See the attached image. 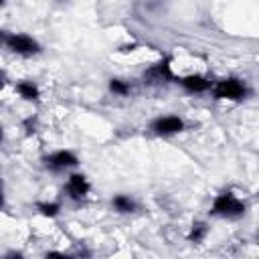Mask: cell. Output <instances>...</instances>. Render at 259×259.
<instances>
[{"instance_id": "cell-3", "label": "cell", "mask_w": 259, "mask_h": 259, "mask_svg": "<svg viewBox=\"0 0 259 259\" xmlns=\"http://www.w3.org/2000/svg\"><path fill=\"white\" fill-rule=\"evenodd\" d=\"M245 202L239 200L233 192H221L214 196L212 200V206H210V214H217V217H241L245 212Z\"/></svg>"}, {"instance_id": "cell-16", "label": "cell", "mask_w": 259, "mask_h": 259, "mask_svg": "<svg viewBox=\"0 0 259 259\" xmlns=\"http://www.w3.org/2000/svg\"><path fill=\"white\" fill-rule=\"evenodd\" d=\"M4 85H6V73H4L2 69H0V89H2Z\"/></svg>"}, {"instance_id": "cell-11", "label": "cell", "mask_w": 259, "mask_h": 259, "mask_svg": "<svg viewBox=\"0 0 259 259\" xmlns=\"http://www.w3.org/2000/svg\"><path fill=\"white\" fill-rule=\"evenodd\" d=\"M206 233H208V227H206V223H194V225L190 227V233H188V241H190V243H200V241L206 237Z\"/></svg>"}, {"instance_id": "cell-14", "label": "cell", "mask_w": 259, "mask_h": 259, "mask_svg": "<svg viewBox=\"0 0 259 259\" xmlns=\"http://www.w3.org/2000/svg\"><path fill=\"white\" fill-rule=\"evenodd\" d=\"M24 127H26V134H28V136L34 134V132H36V117H28V119L24 121Z\"/></svg>"}, {"instance_id": "cell-6", "label": "cell", "mask_w": 259, "mask_h": 259, "mask_svg": "<svg viewBox=\"0 0 259 259\" xmlns=\"http://www.w3.org/2000/svg\"><path fill=\"white\" fill-rule=\"evenodd\" d=\"M79 164V158L71 152V150H57L53 152L51 156L45 158V166L53 172H59V170H65V168H73Z\"/></svg>"}, {"instance_id": "cell-4", "label": "cell", "mask_w": 259, "mask_h": 259, "mask_svg": "<svg viewBox=\"0 0 259 259\" xmlns=\"http://www.w3.org/2000/svg\"><path fill=\"white\" fill-rule=\"evenodd\" d=\"M172 79H174V73H172L170 59H162V61H158L156 65H152V67H148L144 71V81L150 83V85L170 83Z\"/></svg>"}, {"instance_id": "cell-9", "label": "cell", "mask_w": 259, "mask_h": 259, "mask_svg": "<svg viewBox=\"0 0 259 259\" xmlns=\"http://www.w3.org/2000/svg\"><path fill=\"white\" fill-rule=\"evenodd\" d=\"M16 91H18V95H20L22 99H26V101H36V99L40 97V89H38V85L32 83V81H18V83H16Z\"/></svg>"}, {"instance_id": "cell-5", "label": "cell", "mask_w": 259, "mask_h": 259, "mask_svg": "<svg viewBox=\"0 0 259 259\" xmlns=\"http://www.w3.org/2000/svg\"><path fill=\"white\" fill-rule=\"evenodd\" d=\"M184 119L178 117V115H164V117H158L152 121L150 130L156 134V136H174V134H180L184 130Z\"/></svg>"}, {"instance_id": "cell-13", "label": "cell", "mask_w": 259, "mask_h": 259, "mask_svg": "<svg viewBox=\"0 0 259 259\" xmlns=\"http://www.w3.org/2000/svg\"><path fill=\"white\" fill-rule=\"evenodd\" d=\"M109 91L123 97V95H130V85L125 81H121V79H111L109 81Z\"/></svg>"}, {"instance_id": "cell-12", "label": "cell", "mask_w": 259, "mask_h": 259, "mask_svg": "<svg viewBox=\"0 0 259 259\" xmlns=\"http://www.w3.org/2000/svg\"><path fill=\"white\" fill-rule=\"evenodd\" d=\"M36 210L42 214V217H49V219H55L59 212H61V204L59 202H38L36 204Z\"/></svg>"}, {"instance_id": "cell-20", "label": "cell", "mask_w": 259, "mask_h": 259, "mask_svg": "<svg viewBox=\"0 0 259 259\" xmlns=\"http://www.w3.org/2000/svg\"><path fill=\"white\" fill-rule=\"evenodd\" d=\"M61 2H63V0H61Z\"/></svg>"}, {"instance_id": "cell-18", "label": "cell", "mask_w": 259, "mask_h": 259, "mask_svg": "<svg viewBox=\"0 0 259 259\" xmlns=\"http://www.w3.org/2000/svg\"><path fill=\"white\" fill-rule=\"evenodd\" d=\"M4 202V196H2V178H0V204Z\"/></svg>"}, {"instance_id": "cell-7", "label": "cell", "mask_w": 259, "mask_h": 259, "mask_svg": "<svg viewBox=\"0 0 259 259\" xmlns=\"http://www.w3.org/2000/svg\"><path fill=\"white\" fill-rule=\"evenodd\" d=\"M89 190H91V184H89V180H87L85 174H77V172H75V174L69 176V180H67V184H65V192H67V196L73 198V200L85 198V196L89 194Z\"/></svg>"}, {"instance_id": "cell-2", "label": "cell", "mask_w": 259, "mask_h": 259, "mask_svg": "<svg viewBox=\"0 0 259 259\" xmlns=\"http://www.w3.org/2000/svg\"><path fill=\"white\" fill-rule=\"evenodd\" d=\"M0 40L6 45V49H10L12 53L16 55H22V57H32V55H38L40 53V45L24 34V32H0Z\"/></svg>"}, {"instance_id": "cell-1", "label": "cell", "mask_w": 259, "mask_h": 259, "mask_svg": "<svg viewBox=\"0 0 259 259\" xmlns=\"http://www.w3.org/2000/svg\"><path fill=\"white\" fill-rule=\"evenodd\" d=\"M212 95L214 99H229V101H241L249 95V87L243 79L239 77H227L221 79L219 83H214L212 87Z\"/></svg>"}, {"instance_id": "cell-10", "label": "cell", "mask_w": 259, "mask_h": 259, "mask_svg": "<svg viewBox=\"0 0 259 259\" xmlns=\"http://www.w3.org/2000/svg\"><path fill=\"white\" fill-rule=\"evenodd\" d=\"M111 204H113V208H115L117 212H121V214H125V212H134V210H136V202H134L130 196H125V194H117V196H113Z\"/></svg>"}, {"instance_id": "cell-8", "label": "cell", "mask_w": 259, "mask_h": 259, "mask_svg": "<svg viewBox=\"0 0 259 259\" xmlns=\"http://www.w3.org/2000/svg\"><path fill=\"white\" fill-rule=\"evenodd\" d=\"M180 85L188 91V93H204L212 87V81L206 79L204 75H186L180 79Z\"/></svg>"}, {"instance_id": "cell-19", "label": "cell", "mask_w": 259, "mask_h": 259, "mask_svg": "<svg viewBox=\"0 0 259 259\" xmlns=\"http://www.w3.org/2000/svg\"><path fill=\"white\" fill-rule=\"evenodd\" d=\"M4 4H6V0H0V8H2V6H4Z\"/></svg>"}, {"instance_id": "cell-17", "label": "cell", "mask_w": 259, "mask_h": 259, "mask_svg": "<svg viewBox=\"0 0 259 259\" xmlns=\"http://www.w3.org/2000/svg\"><path fill=\"white\" fill-rule=\"evenodd\" d=\"M2 142H4V127L0 125V144H2Z\"/></svg>"}, {"instance_id": "cell-15", "label": "cell", "mask_w": 259, "mask_h": 259, "mask_svg": "<svg viewBox=\"0 0 259 259\" xmlns=\"http://www.w3.org/2000/svg\"><path fill=\"white\" fill-rule=\"evenodd\" d=\"M45 255L47 257H65V253H61V251H47Z\"/></svg>"}]
</instances>
